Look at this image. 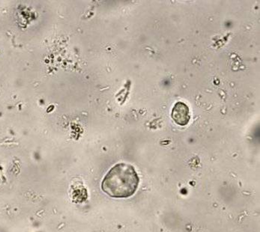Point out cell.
Returning <instances> with one entry per match:
<instances>
[{
  "label": "cell",
  "instance_id": "1",
  "mask_svg": "<svg viewBox=\"0 0 260 232\" xmlns=\"http://www.w3.org/2000/svg\"><path fill=\"white\" fill-rule=\"evenodd\" d=\"M140 178L135 167L120 162L110 169L104 178L102 189L112 198H127L138 188Z\"/></svg>",
  "mask_w": 260,
  "mask_h": 232
},
{
  "label": "cell",
  "instance_id": "2",
  "mask_svg": "<svg viewBox=\"0 0 260 232\" xmlns=\"http://www.w3.org/2000/svg\"><path fill=\"white\" fill-rule=\"evenodd\" d=\"M172 118L180 126H185L190 119L188 107L183 102H177L172 110Z\"/></svg>",
  "mask_w": 260,
  "mask_h": 232
}]
</instances>
